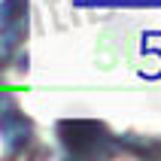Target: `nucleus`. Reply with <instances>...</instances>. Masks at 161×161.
<instances>
[{
	"mask_svg": "<svg viewBox=\"0 0 161 161\" xmlns=\"http://www.w3.org/2000/svg\"><path fill=\"white\" fill-rule=\"evenodd\" d=\"M0 137H3V143H6L9 149H18V146L27 143L31 125H27V119L21 116L15 107H9V113H0Z\"/></svg>",
	"mask_w": 161,
	"mask_h": 161,
	"instance_id": "7ed1b4c3",
	"label": "nucleus"
},
{
	"mask_svg": "<svg viewBox=\"0 0 161 161\" xmlns=\"http://www.w3.org/2000/svg\"><path fill=\"white\" fill-rule=\"evenodd\" d=\"M64 146L76 155H100L103 152V140H109L103 134V128L94 122H61L58 125Z\"/></svg>",
	"mask_w": 161,
	"mask_h": 161,
	"instance_id": "f257e3e1",
	"label": "nucleus"
},
{
	"mask_svg": "<svg viewBox=\"0 0 161 161\" xmlns=\"http://www.w3.org/2000/svg\"><path fill=\"white\" fill-rule=\"evenodd\" d=\"M27 34V0L0 3V52L12 55Z\"/></svg>",
	"mask_w": 161,
	"mask_h": 161,
	"instance_id": "f03ea898",
	"label": "nucleus"
}]
</instances>
